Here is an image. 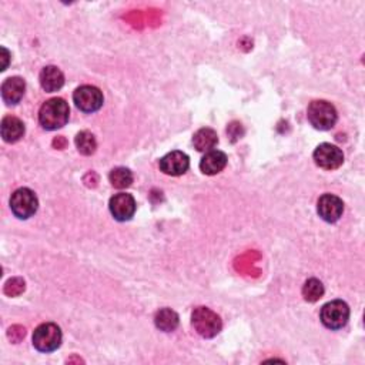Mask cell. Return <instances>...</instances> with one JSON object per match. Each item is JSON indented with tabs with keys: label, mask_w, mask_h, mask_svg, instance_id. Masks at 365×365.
<instances>
[{
	"label": "cell",
	"mask_w": 365,
	"mask_h": 365,
	"mask_svg": "<svg viewBox=\"0 0 365 365\" xmlns=\"http://www.w3.org/2000/svg\"><path fill=\"white\" fill-rule=\"evenodd\" d=\"M136 207L137 205H136L135 197L128 193L114 194L109 203L112 216L114 217V220L121 221V223L132 220V217L136 213Z\"/></svg>",
	"instance_id": "9c48e42d"
},
{
	"label": "cell",
	"mask_w": 365,
	"mask_h": 365,
	"mask_svg": "<svg viewBox=\"0 0 365 365\" xmlns=\"http://www.w3.org/2000/svg\"><path fill=\"white\" fill-rule=\"evenodd\" d=\"M320 319L328 330H341L350 320V307L343 300L330 301L323 305Z\"/></svg>",
	"instance_id": "5b68a950"
},
{
	"label": "cell",
	"mask_w": 365,
	"mask_h": 365,
	"mask_svg": "<svg viewBox=\"0 0 365 365\" xmlns=\"http://www.w3.org/2000/svg\"><path fill=\"white\" fill-rule=\"evenodd\" d=\"M0 133L6 143H16L24 136V124L17 117L6 116L0 126Z\"/></svg>",
	"instance_id": "9a60e30c"
},
{
	"label": "cell",
	"mask_w": 365,
	"mask_h": 365,
	"mask_svg": "<svg viewBox=\"0 0 365 365\" xmlns=\"http://www.w3.org/2000/svg\"><path fill=\"white\" fill-rule=\"evenodd\" d=\"M192 324L203 338H214L223 328L221 319L207 307H197L192 314Z\"/></svg>",
	"instance_id": "3957f363"
},
{
	"label": "cell",
	"mask_w": 365,
	"mask_h": 365,
	"mask_svg": "<svg viewBox=\"0 0 365 365\" xmlns=\"http://www.w3.org/2000/svg\"><path fill=\"white\" fill-rule=\"evenodd\" d=\"M154 324L163 332H171L178 327L180 319L177 312L171 308H162L160 311L155 312Z\"/></svg>",
	"instance_id": "e0dca14e"
},
{
	"label": "cell",
	"mask_w": 365,
	"mask_h": 365,
	"mask_svg": "<svg viewBox=\"0 0 365 365\" xmlns=\"http://www.w3.org/2000/svg\"><path fill=\"white\" fill-rule=\"evenodd\" d=\"M217 143H219V136L213 128L203 127V128L197 130L193 136L194 148L200 153H207V151L214 150Z\"/></svg>",
	"instance_id": "2e32d148"
},
{
	"label": "cell",
	"mask_w": 365,
	"mask_h": 365,
	"mask_svg": "<svg viewBox=\"0 0 365 365\" xmlns=\"http://www.w3.org/2000/svg\"><path fill=\"white\" fill-rule=\"evenodd\" d=\"M319 216L327 223H337L344 213L343 200L334 194H323L317 203Z\"/></svg>",
	"instance_id": "30bf717a"
},
{
	"label": "cell",
	"mask_w": 365,
	"mask_h": 365,
	"mask_svg": "<svg viewBox=\"0 0 365 365\" xmlns=\"http://www.w3.org/2000/svg\"><path fill=\"white\" fill-rule=\"evenodd\" d=\"M109 180H110L113 187H116L119 190H123V189H127V187L132 186L133 174H132V171H130L126 167H117V169H113L110 171Z\"/></svg>",
	"instance_id": "ac0fdd59"
},
{
	"label": "cell",
	"mask_w": 365,
	"mask_h": 365,
	"mask_svg": "<svg viewBox=\"0 0 365 365\" xmlns=\"http://www.w3.org/2000/svg\"><path fill=\"white\" fill-rule=\"evenodd\" d=\"M69 116V104L63 99L55 97L43 103V106L39 110V123L44 130L53 132V130L62 128L67 124Z\"/></svg>",
	"instance_id": "6da1fadb"
},
{
	"label": "cell",
	"mask_w": 365,
	"mask_h": 365,
	"mask_svg": "<svg viewBox=\"0 0 365 365\" xmlns=\"http://www.w3.org/2000/svg\"><path fill=\"white\" fill-rule=\"evenodd\" d=\"M324 296V285L317 278H309L303 287V297L308 303H317Z\"/></svg>",
	"instance_id": "d6986e66"
},
{
	"label": "cell",
	"mask_w": 365,
	"mask_h": 365,
	"mask_svg": "<svg viewBox=\"0 0 365 365\" xmlns=\"http://www.w3.org/2000/svg\"><path fill=\"white\" fill-rule=\"evenodd\" d=\"M2 51H3V60H5V65L2 66V70H6L8 63H9V51H8L6 47H2Z\"/></svg>",
	"instance_id": "44dd1931"
},
{
	"label": "cell",
	"mask_w": 365,
	"mask_h": 365,
	"mask_svg": "<svg viewBox=\"0 0 365 365\" xmlns=\"http://www.w3.org/2000/svg\"><path fill=\"white\" fill-rule=\"evenodd\" d=\"M227 155L220 150H212L204 154L200 162V170L207 176H216L223 171L227 166Z\"/></svg>",
	"instance_id": "4fadbf2b"
},
{
	"label": "cell",
	"mask_w": 365,
	"mask_h": 365,
	"mask_svg": "<svg viewBox=\"0 0 365 365\" xmlns=\"http://www.w3.org/2000/svg\"><path fill=\"white\" fill-rule=\"evenodd\" d=\"M62 330L53 323H44L33 332V347L40 353H53L62 344Z\"/></svg>",
	"instance_id": "277c9868"
},
{
	"label": "cell",
	"mask_w": 365,
	"mask_h": 365,
	"mask_svg": "<svg viewBox=\"0 0 365 365\" xmlns=\"http://www.w3.org/2000/svg\"><path fill=\"white\" fill-rule=\"evenodd\" d=\"M314 162L324 170H337L344 163V153L340 147L330 143L320 144L314 151Z\"/></svg>",
	"instance_id": "ba28073f"
},
{
	"label": "cell",
	"mask_w": 365,
	"mask_h": 365,
	"mask_svg": "<svg viewBox=\"0 0 365 365\" xmlns=\"http://www.w3.org/2000/svg\"><path fill=\"white\" fill-rule=\"evenodd\" d=\"M10 208L12 213L20 219L28 220L36 214L39 208V200L35 192L28 187H22L16 190L10 197Z\"/></svg>",
	"instance_id": "8992f818"
},
{
	"label": "cell",
	"mask_w": 365,
	"mask_h": 365,
	"mask_svg": "<svg viewBox=\"0 0 365 365\" xmlns=\"http://www.w3.org/2000/svg\"><path fill=\"white\" fill-rule=\"evenodd\" d=\"M73 101L76 108L83 113H94L103 106V93L94 86H80L73 93Z\"/></svg>",
	"instance_id": "52a82bcc"
},
{
	"label": "cell",
	"mask_w": 365,
	"mask_h": 365,
	"mask_svg": "<svg viewBox=\"0 0 365 365\" xmlns=\"http://www.w3.org/2000/svg\"><path fill=\"white\" fill-rule=\"evenodd\" d=\"M307 119L312 127L325 132V130H331L335 126L338 114L330 101L314 100L309 103L307 109Z\"/></svg>",
	"instance_id": "7a4b0ae2"
},
{
	"label": "cell",
	"mask_w": 365,
	"mask_h": 365,
	"mask_svg": "<svg viewBox=\"0 0 365 365\" xmlns=\"http://www.w3.org/2000/svg\"><path fill=\"white\" fill-rule=\"evenodd\" d=\"M26 92V83L22 77H9L2 85V99L9 106L20 103Z\"/></svg>",
	"instance_id": "5bb4252c"
},
{
	"label": "cell",
	"mask_w": 365,
	"mask_h": 365,
	"mask_svg": "<svg viewBox=\"0 0 365 365\" xmlns=\"http://www.w3.org/2000/svg\"><path fill=\"white\" fill-rule=\"evenodd\" d=\"M76 147L83 155H92L97 148V143L94 136L85 130V132H80L76 136Z\"/></svg>",
	"instance_id": "ffe728a7"
},
{
	"label": "cell",
	"mask_w": 365,
	"mask_h": 365,
	"mask_svg": "<svg viewBox=\"0 0 365 365\" xmlns=\"http://www.w3.org/2000/svg\"><path fill=\"white\" fill-rule=\"evenodd\" d=\"M39 82L44 92L55 93L65 86V74L56 66H46L40 71Z\"/></svg>",
	"instance_id": "7c38bea8"
},
{
	"label": "cell",
	"mask_w": 365,
	"mask_h": 365,
	"mask_svg": "<svg viewBox=\"0 0 365 365\" xmlns=\"http://www.w3.org/2000/svg\"><path fill=\"white\" fill-rule=\"evenodd\" d=\"M190 167V159L186 153L182 151H171L166 154L164 158L160 160V170L167 176H181L185 174Z\"/></svg>",
	"instance_id": "8fae6325"
}]
</instances>
